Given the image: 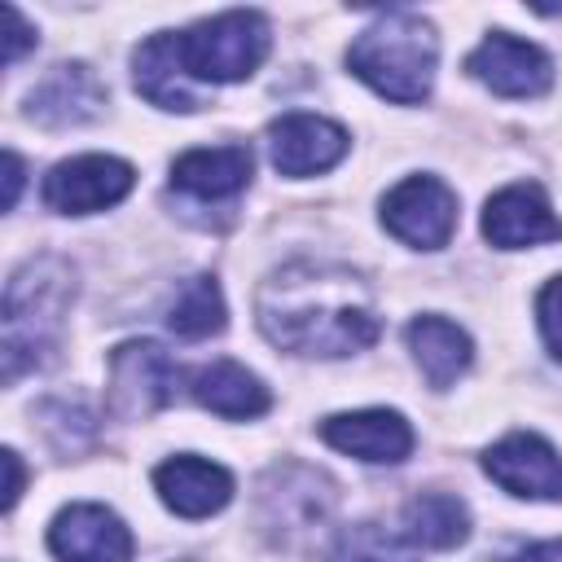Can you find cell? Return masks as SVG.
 <instances>
[{
    "label": "cell",
    "mask_w": 562,
    "mask_h": 562,
    "mask_svg": "<svg viewBox=\"0 0 562 562\" xmlns=\"http://www.w3.org/2000/svg\"><path fill=\"white\" fill-rule=\"evenodd\" d=\"M259 329L290 356H351L378 342L382 321L360 272L338 263H285L259 285Z\"/></svg>",
    "instance_id": "obj_1"
},
{
    "label": "cell",
    "mask_w": 562,
    "mask_h": 562,
    "mask_svg": "<svg viewBox=\"0 0 562 562\" xmlns=\"http://www.w3.org/2000/svg\"><path fill=\"white\" fill-rule=\"evenodd\" d=\"M435 61H439L435 26L413 9L378 13L347 48L351 75L364 79L378 97L400 105H417L430 97Z\"/></svg>",
    "instance_id": "obj_2"
},
{
    "label": "cell",
    "mask_w": 562,
    "mask_h": 562,
    "mask_svg": "<svg viewBox=\"0 0 562 562\" xmlns=\"http://www.w3.org/2000/svg\"><path fill=\"white\" fill-rule=\"evenodd\" d=\"M70 299H75V277L57 255L31 259L26 268L13 272L9 290H4V316H0V325H4L0 360H4L9 386L26 369H44L53 360Z\"/></svg>",
    "instance_id": "obj_3"
},
{
    "label": "cell",
    "mask_w": 562,
    "mask_h": 562,
    "mask_svg": "<svg viewBox=\"0 0 562 562\" xmlns=\"http://www.w3.org/2000/svg\"><path fill=\"white\" fill-rule=\"evenodd\" d=\"M180 61L189 79L202 83H237L259 70L268 57V18L255 9H228L176 35Z\"/></svg>",
    "instance_id": "obj_4"
},
{
    "label": "cell",
    "mask_w": 562,
    "mask_h": 562,
    "mask_svg": "<svg viewBox=\"0 0 562 562\" xmlns=\"http://www.w3.org/2000/svg\"><path fill=\"white\" fill-rule=\"evenodd\" d=\"M105 404L114 417L123 422H140L154 417L158 408H167L176 400L180 386V369L176 360L158 347V342H123L110 351V382H105Z\"/></svg>",
    "instance_id": "obj_5"
},
{
    "label": "cell",
    "mask_w": 562,
    "mask_h": 562,
    "mask_svg": "<svg viewBox=\"0 0 562 562\" xmlns=\"http://www.w3.org/2000/svg\"><path fill=\"white\" fill-rule=\"evenodd\" d=\"M382 224L404 246L439 250L457 228V193L435 176H408L382 198Z\"/></svg>",
    "instance_id": "obj_6"
},
{
    "label": "cell",
    "mask_w": 562,
    "mask_h": 562,
    "mask_svg": "<svg viewBox=\"0 0 562 562\" xmlns=\"http://www.w3.org/2000/svg\"><path fill=\"white\" fill-rule=\"evenodd\" d=\"M132 184H136L132 162L114 154H79V158L57 162L44 176V202L61 215H92V211L123 202Z\"/></svg>",
    "instance_id": "obj_7"
},
{
    "label": "cell",
    "mask_w": 562,
    "mask_h": 562,
    "mask_svg": "<svg viewBox=\"0 0 562 562\" xmlns=\"http://www.w3.org/2000/svg\"><path fill=\"white\" fill-rule=\"evenodd\" d=\"M483 470L509 496L527 501H562V457L531 430H514L483 452Z\"/></svg>",
    "instance_id": "obj_8"
},
{
    "label": "cell",
    "mask_w": 562,
    "mask_h": 562,
    "mask_svg": "<svg viewBox=\"0 0 562 562\" xmlns=\"http://www.w3.org/2000/svg\"><path fill=\"white\" fill-rule=\"evenodd\" d=\"M465 70L487 83L496 97H540L553 83V61L544 48L509 35V31H492L470 57Z\"/></svg>",
    "instance_id": "obj_9"
},
{
    "label": "cell",
    "mask_w": 562,
    "mask_h": 562,
    "mask_svg": "<svg viewBox=\"0 0 562 562\" xmlns=\"http://www.w3.org/2000/svg\"><path fill=\"white\" fill-rule=\"evenodd\" d=\"M48 549L57 562H127L132 558V531L123 527V518L114 509L79 501L53 518Z\"/></svg>",
    "instance_id": "obj_10"
},
{
    "label": "cell",
    "mask_w": 562,
    "mask_h": 562,
    "mask_svg": "<svg viewBox=\"0 0 562 562\" xmlns=\"http://www.w3.org/2000/svg\"><path fill=\"white\" fill-rule=\"evenodd\" d=\"M268 154H272V167L281 176H316V171H329L334 162H342L347 154V132L334 123V119H321V114H281L272 127H268Z\"/></svg>",
    "instance_id": "obj_11"
},
{
    "label": "cell",
    "mask_w": 562,
    "mask_h": 562,
    "mask_svg": "<svg viewBox=\"0 0 562 562\" xmlns=\"http://www.w3.org/2000/svg\"><path fill=\"white\" fill-rule=\"evenodd\" d=\"M321 439L347 457L369 461V465H395L413 452V426L395 408L334 413L321 422Z\"/></svg>",
    "instance_id": "obj_12"
},
{
    "label": "cell",
    "mask_w": 562,
    "mask_h": 562,
    "mask_svg": "<svg viewBox=\"0 0 562 562\" xmlns=\"http://www.w3.org/2000/svg\"><path fill=\"white\" fill-rule=\"evenodd\" d=\"M483 237L501 250H522L562 237V220L553 215L540 184H509L483 206Z\"/></svg>",
    "instance_id": "obj_13"
},
{
    "label": "cell",
    "mask_w": 562,
    "mask_h": 562,
    "mask_svg": "<svg viewBox=\"0 0 562 562\" xmlns=\"http://www.w3.org/2000/svg\"><path fill=\"white\" fill-rule=\"evenodd\" d=\"M162 505L180 518H211L233 501V474L206 457H171L154 470Z\"/></svg>",
    "instance_id": "obj_14"
},
{
    "label": "cell",
    "mask_w": 562,
    "mask_h": 562,
    "mask_svg": "<svg viewBox=\"0 0 562 562\" xmlns=\"http://www.w3.org/2000/svg\"><path fill=\"white\" fill-rule=\"evenodd\" d=\"M132 79H136V92L158 105V110H198L202 97L180 61V48H176V31H162V35H149L136 57H132Z\"/></svg>",
    "instance_id": "obj_15"
},
{
    "label": "cell",
    "mask_w": 562,
    "mask_h": 562,
    "mask_svg": "<svg viewBox=\"0 0 562 562\" xmlns=\"http://www.w3.org/2000/svg\"><path fill=\"white\" fill-rule=\"evenodd\" d=\"M101 105H105L101 79H97L88 66L70 61V66H57V70L31 92L26 114H31L35 123H44V127H75V123L97 119Z\"/></svg>",
    "instance_id": "obj_16"
},
{
    "label": "cell",
    "mask_w": 562,
    "mask_h": 562,
    "mask_svg": "<svg viewBox=\"0 0 562 562\" xmlns=\"http://www.w3.org/2000/svg\"><path fill=\"white\" fill-rule=\"evenodd\" d=\"M255 158L246 145H215V149H189L171 162V184L193 198H233L250 184Z\"/></svg>",
    "instance_id": "obj_17"
},
{
    "label": "cell",
    "mask_w": 562,
    "mask_h": 562,
    "mask_svg": "<svg viewBox=\"0 0 562 562\" xmlns=\"http://www.w3.org/2000/svg\"><path fill=\"white\" fill-rule=\"evenodd\" d=\"M193 400L202 408H211L215 417H228V422H246V417H259L268 413L272 395L268 386L237 360H215V364H202L193 373Z\"/></svg>",
    "instance_id": "obj_18"
},
{
    "label": "cell",
    "mask_w": 562,
    "mask_h": 562,
    "mask_svg": "<svg viewBox=\"0 0 562 562\" xmlns=\"http://www.w3.org/2000/svg\"><path fill=\"white\" fill-rule=\"evenodd\" d=\"M408 351L417 360V369L426 373L430 386H452L470 360H474V347H470V334L443 316H417L408 325Z\"/></svg>",
    "instance_id": "obj_19"
},
{
    "label": "cell",
    "mask_w": 562,
    "mask_h": 562,
    "mask_svg": "<svg viewBox=\"0 0 562 562\" xmlns=\"http://www.w3.org/2000/svg\"><path fill=\"white\" fill-rule=\"evenodd\" d=\"M404 540L422 549H457L470 536V509L452 492H422L404 505Z\"/></svg>",
    "instance_id": "obj_20"
},
{
    "label": "cell",
    "mask_w": 562,
    "mask_h": 562,
    "mask_svg": "<svg viewBox=\"0 0 562 562\" xmlns=\"http://www.w3.org/2000/svg\"><path fill=\"white\" fill-rule=\"evenodd\" d=\"M224 294L215 277H193L180 285L176 303L167 307V329L180 338H211L224 329Z\"/></svg>",
    "instance_id": "obj_21"
},
{
    "label": "cell",
    "mask_w": 562,
    "mask_h": 562,
    "mask_svg": "<svg viewBox=\"0 0 562 562\" xmlns=\"http://www.w3.org/2000/svg\"><path fill=\"white\" fill-rule=\"evenodd\" d=\"M329 562H417L404 531H386L382 522H356L334 536Z\"/></svg>",
    "instance_id": "obj_22"
},
{
    "label": "cell",
    "mask_w": 562,
    "mask_h": 562,
    "mask_svg": "<svg viewBox=\"0 0 562 562\" xmlns=\"http://www.w3.org/2000/svg\"><path fill=\"white\" fill-rule=\"evenodd\" d=\"M536 321H540L544 347L562 360V277L544 281V290H540V299H536Z\"/></svg>",
    "instance_id": "obj_23"
},
{
    "label": "cell",
    "mask_w": 562,
    "mask_h": 562,
    "mask_svg": "<svg viewBox=\"0 0 562 562\" xmlns=\"http://www.w3.org/2000/svg\"><path fill=\"white\" fill-rule=\"evenodd\" d=\"M4 26H9V35H4V61L13 66V61L22 57V48L35 44V31L26 26V18H22L13 4H4Z\"/></svg>",
    "instance_id": "obj_24"
},
{
    "label": "cell",
    "mask_w": 562,
    "mask_h": 562,
    "mask_svg": "<svg viewBox=\"0 0 562 562\" xmlns=\"http://www.w3.org/2000/svg\"><path fill=\"white\" fill-rule=\"evenodd\" d=\"M0 461H4V470H9V483H4V509H13V505H18V496H22V461H18V452H13V448H4V452H0Z\"/></svg>",
    "instance_id": "obj_25"
},
{
    "label": "cell",
    "mask_w": 562,
    "mask_h": 562,
    "mask_svg": "<svg viewBox=\"0 0 562 562\" xmlns=\"http://www.w3.org/2000/svg\"><path fill=\"white\" fill-rule=\"evenodd\" d=\"M514 562H562V540H544V544H531V549H522Z\"/></svg>",
    "instance_id": "obj_26"
},
{
    "label": "cell",
    "mask_w": 562,
    "mask_h": 562,
    "mask_svg": "<svg viewBox=\"0 0 562 562\" xmlns=\"http://www.w3.org/2000/svg\"><path fill=\"white\" fill-rule=\"evenodd\" d=\"M4 171H9V176H4V180H9V193H4V206H13V202H18V189H22V158H18L13 149L4 154Z\"/></svg>",
    "instance_id": "obj_27"
}]
</instances>
